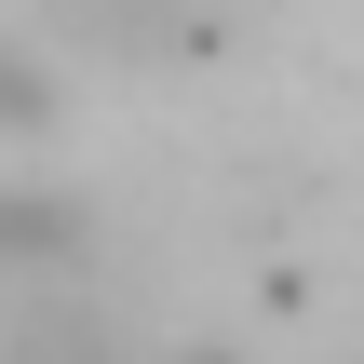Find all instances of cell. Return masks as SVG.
<instances>
[{"label":"cell","instance_id":"2","mask_svg":"<svg viewBox=\"0 0 364 364\" xmlns=\"http://www.w3.org/2000/svg\"><path fill=\"white\" fill-rule=\"evenodd\" d=\"M41 122H54V81H41V68H14V54H0V135H41Z\"/></svg>","mask_w":364,"mask_h":364},{"label":"cell","instance_id":"1","mask_svg":"<svg viewBox=\"0 0 364 364\" xmlns=\"http://www.w3.org/2000/svg\"><path fill=\"white\" fill-rule=\"evenodd\" d=\"M41 14H54V41H81L108 68H189L230 41V0H41Z\"/></svg>","mask_w":364,"mask_h":364}]
</instances>
